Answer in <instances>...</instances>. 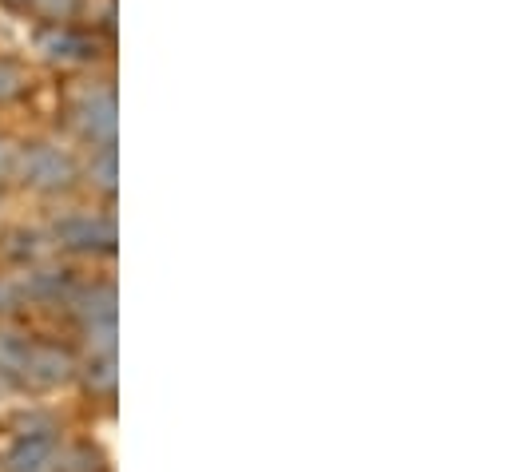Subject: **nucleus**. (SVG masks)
<instances>
[{
  "label": "nucleus",
  "mask_w": 512,
  "mask_h": 472,
  "mask_svg": "<svg viewBox=\"0 0 512 472\" xmlns=\"http://www.w3.org/2000/svg\"><path fill=\"white\" fill-rule=\"evenodd\" d=\"M12 175H16L28 191L60 195V191H68V187L80 179V167H76V159H72L64 147H56V143H28V147L16 151Z\"/></svg>",
  "instance_id": "f257e3e1"
},
{
  "label": "nucleus",
  "mask_w": 512,
  "mask_h": 472,
  "mask_svg": "<svg viewBox=\"0 0 512 472\" xmlns=\"http://www.w3.org/2000/svg\"><path fill=\"white\" fill-rule=\"evenodd\" d=\"M72 123L92 147L116 143V92L108 84H88L72 100Z\"/></svg>",
  "instance_id": "f03ea898"
},
{
  "label": "nucleus",
  "mask_w": 512,
  "mask_h": 472,
  "mask_svg": "<svg viewBox=\"0 0 512 472\" xmlns=\"http://www.w3.org/2000/svg\"><path fill=\"white\" fill-rule=\"evenodd\" d=\"M56 246L64 250H80V254H112L116 250V223L112 215H96V211H72L56 223Z\"/></svg>",
  "instance_id": "7ed1b4c3"
},
{
  "label": "nucleus",
  "mask_w": 512,
  "mask_h": 472,
  "mask_svg": "<svg viewBox=\"0 0 512 472\" xmlns=\"http://www.w3.org/2000/svg\"><path fill=\"white\" fill-rule=\"evenodd\" d=\"M76 373V357L68 354L64 346H52V342H28V354L16 369V381L24 385H36V389H52V385H64L72 381Z\"/></svg>",
  "instance_id": "20e7f679"
},
{
  "label": "nucleus",
  "mask_w": 512,
  "mask_h": 472,
  "mask_svg": "<svg viewBox=\"0 0 512 472\" xmlns=\"http://www.w3.org/2000/svg\"><path fill=\"white\" fill-rule=\"evenodd\" d=\"M36 44H40L44 60H52V64H88L96 56L92 40L72 24H48Z\"/></svg>",
  "instance_id": "39448f33"
},
{
  "label": "nucleus",
  "mask_w": 512,
  "mask_h": 472,
  "mask_svg": "<svg viewBox=\"0 0 512 472\" xmlns=\"http://www.w3.org/2000/svg\"><path fill=\"white\" fill-rule=\"evenodd\" d=\"M52 465H56V433L16 437V445L4 457V472H52Z\"/></svg>",
  "instance_id": "423d86ee"
},
{
  "label": "nucleus",
  "mask_w": 512,
  "mask_h": 472,
  "mask_svg": "<svg viewBox=\"0 0 512 472\" xmlns=\"http://www.w3.org/2000/svg\"><path fill=\"white\" fill-rule=\"evenodd\" d=\"M72 310H76V318L84 322V330H88V326H108V322H116V286L100 282V286L76 294V298H72Z\"/></svg>",
  "instance_id": "0eeeda50"
},
{
  "label": "nucleus",
  "mask_w": 512,
  "mask_h": 472,
  "mask_svg": "<svg viewBox=\"0 0 512 472\" xmlns=\"http://www.w3.org/2000/svg\"><path fill=\"white\" fill-rule=\"evenodd\" d=\"M20 294H28L32 302H60V294H68V278H64V270H48L36 262V266H28Z\"/></svg>",
  "instance_id": "6e6552de"
},
{
  "label": "nucleus",
  "mask_w": 512,
  "mask_h": 472,
  "mask_svg": "<svg viewBox=\"0 0 512 472\" xmlns=\"http://www.w3.org/2000/svg\"><path fill=\"white\" fill-rule=\"evenodd\" d=\"M88 183L104 195H116V143L112 147H92V159H88Z\"/></svg>",
  "instance_id": "1a4fd4ad"
},
{
  "label": "nucleus",
  "mask_w": 512,
  "mask_h": 472,
  "mask_svg": "<svg viewBox=\"0 0 512 472\" xmlns=\"http://www.w3.org/2000/svg\"><path fill=\"white\" fill-rule=\"evenodd\" d=\"M116 381H120V369H116V354H92L88 369H84V385L92 393H116Z\"/></svg>",
  "instance_id": "9d476101"
},
{
  "label": "nucleus",
  "mask_w": 512,
  "mask_h": 472,
  "mask_svg": "<svg viewBox=\"0 0 512 472\" xmlns=\"http://www.w3.org/2000/svg\"><path fill=\"white\" fill-rule=\"evenodd\" d=\"M52 472H104V457L92 445H72V449H56V465Z\"/></svg>",
  "instance_id": "9b49d317"
},
{
  "label": "nucleus",
  "mask_w": 512,
  "mask_h": 472,
  "mask_svg": "<svg viewBox=\"0 0 512 472\" xmlns=\"http://www.w3.org/2000/svg\"><path fill=\"white\" fill-rule=\"evenodd\" d=\"M84 0H28L24 8H32L44 24H72Z\"/></svg>",
  "instance_id": "f8f14e48"
},
{
  "label": "nucleus",
  "mask_w": 512,
  "mask_h": 472,
  "mask_svg": "<svg viewBox=\"0 0 512 472\" xmlns=\"http://www.w3.org/2000/svg\"><path fill=\"white\" fill-rule=\"evenodd\" d=\"M24 354H28V338H20L16 330H0V369L16 377Z\"/></svg>",
  "instance_id": "ddd939ff"
},
{
  "label": "nucleus",
  "mask_w": 512,
  "mask_h": 472,
  "mask_svg": "<svg viewBox=\"0 0 512 472\" xmlns=\"http://www.w3.org/2000/svg\"><path fill=\"white\" fill-rule=\"evenodd\" d=\"M24 92V68L16 64V60H8V56H0V104H8V100H16Z\"/></svg>",
  "instance_id": "4468645a"
},
{
  "label": "nucleus",
  "mask_w": 512,
  "mask_h": 472,
  "mask_svg": "<svg viewBox=\"0 0 512 472\" xmlns=\"http://www.w3.org/2000/svg\"><path fill=\"white\" fill-rule=\"evenodd\" d=\"M16 306H20V286L8 282V278H0V314H8Z\"/></svg>",
  "instance_id": "2eb2a0df"
},
{
  "label": "nucleus",
  "mask_w": 512,
  "mask_h": 472,
  "mask_svg": "<svg viewBox=\"0 0 512 472\" xmlns=\"http://www.w3.org/2000/svg\"><path fill=\"white\" fill-rule=\"evenodd\" d=\"M12 163H16V147L8 139H0V179L12 175Z\"/></svg>",
  "instance_id": "dca6fc26"
},
{
  "label": "nucleus",
  "mask_w": 512,
  "mask_h": 472,
  "mask_svg": "<svg viewBox=\"0 0 512 472\" xmlns=\"http://www.w3.org/2000/svg\"><path fill=\"white\" fill-rule=\"evenodd\" d=\"M4 4H16V8H24V4H28V0H4Z\"/></svg>",
  "instance_id": "f3484780"
}]
</instances>
